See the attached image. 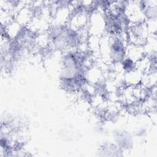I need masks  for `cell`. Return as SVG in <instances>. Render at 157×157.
<instances>
[{"instance_id":"1","label":"cell","mask_w":157,"mask_h":157,"mask_svg":"<svg viewBox=\"0 0 157 157\" xmlns=\"http://www.w3.org/2000/svg\"><path fill=\"white\" fill-rule=\"evenodd\" d=\"M126 34L128 44L144 46L150 35V32L147 22L140 21L129 23Z\"/></svg>"},{"instance_id":"2","label":"cell","mask_w":157,"mask_h":157,"mask_svg":"<svg viewBox=\"0 0 157 157\" xmlns=\"http://www.w3.org/2000/svg\"><path fill=\"white\" fill-rule=\"evenodd\" d=\"M139 7L142 13L145 21L148 25L151 24L156 26L157 16V1H139Z\"/></svg>"}]
</instances>
